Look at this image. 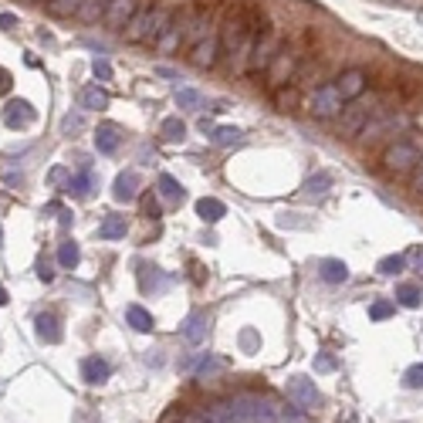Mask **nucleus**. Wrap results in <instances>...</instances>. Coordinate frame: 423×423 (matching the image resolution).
I'll return each mask as SVG.
<instances>
[{"label":"nucleus","mask_w":423,"mask_h":423,"mask_svg":"<svg viewBox=\"0 0 423 423\" xmlns=\"http://www.w3.org/2000/svg\"><path fill=\"white\" fill-rule=\"evenodd\" d=\"M403 386L406 390H423V363H417V366H410L403 372Z\"/></svg>","instance_id":"obj_34"},{"label":"nucleus","mask_w":423,"mask_h":423,"mask_svg":"<svg viewBox=\"0 0 423 423\" xmlns=\"http://www.w3.org/2000/svg\"><path fill=\"white\" fill-rule=\"evenodd\" d=\"M112 197H115L119 204H133L135 197H139V173H135V169L119 173V176H115V186H112Z\"/></svg>","instance_id":"obj_10"},{"label":"nucleus","mask_w":423,"mask_h":423,"mask_svg":"<svg viewBox=\"0 0 423 423\" xmlns=\"http://www.w3.org/2000/svg\"><path fill=\"white\" fill-rule=\"evenodd\" d=\"M183 410H180V406H173V410H166V413H163V420L159 423H183Z\"/></svg>","instance_id":"obj_41"},{"label":"nucleus","mask_w":423,"mask_h":423,"mask_svg":"<svg viewBox=\"0 0 423 423\" xmlns=\"http://www.w3.org/2000/svg\"><path fill=\"white\" fill-rule=\"evenodd\" d=\"M295 102H298V95H295V92H288V88H285V85H281V88H278V92H274V106L281 108V112H288V108L295 106Z\"/></svg>","instance_id":"obj_37"},{"label":"nucleus","mask_w":423,"mask_h":423,"mask_svg":"<svg viewBox=\"0 0 423 423\" xmlns=\"http://www.w3.org/2000/svg\"><path fill=\"white\" fill-rule=\"evenodd\" d=\"M159 135H163V139H169V142H183L186 126L180 122V119H163V126H159Z\"/></svg>","instance_id":"obj_28"},{"label":"nucleus","mask_w":423,"mask_h":423,"mask_svg":"<svg viewBox=\"0 0 423 423\" xmlns=\"http://www.w3.org/2000/svg\"><path fill=\"white\" fill-rule=\"evenodd\" d=\"M81 376H85V383H92V386H99V383H106L112 370H108L106 359H99V356H88V359H81Z\"/></svg>","instance_id":"obj_15"},{"label":"nucleus","mask_w":423,"mask_h":423,"mask_svg":"<svg viewBox=\"0 0 423 423\" xmlns=\"http://www.w3.org/2000/svg\"><path fill=\"white\" fill-rule=\"evenodd\" d=\"M183 38H186L183 17H173V21H169V27H166V31L156 38V51L159 54H173L180 44H183Z\"/></svg>","instance_id":"obj_9"},{"label":"nucleus","mask_w":423,"mask_h":423,"mask_svg":"<svg viewBox=\"0 0 423 423\" xmlns=\"http://www.w3.org/2000/svg\"><path fill=\"white\" fill-rule=\"evenodd\" d=\"M38 278H41V281H51V278H54V271H51L48 265H41V267H38Z\"/></svg>","instance_id":"obj_43"},{"label":"nucleus","mask_w":423,"mask_h":423,"mask_svg":"<svg viewBox=\"0 0 423 423\" xmlns=\"http://www.w3.org/2000/svg\"><path fill=\"white\" fill-rule=\"evenodd\" d=\"M403 267H406V254H390V258H383V261L376 265V271L386 274V278H393V274H399Z\"/></svg>","instance_id":"obj_30"},{"label":"nucleus","mask_w":423,"mask_h":423,"mask_svg":"<svg viewBox=\"0 0 423 423\" xmlns=\"http://www.w3.org/2000/svg\"><path fill=\"white\" fill-rule=\"evenodd\" d=\"M335 88H339V95H342L345 102H356L366 92V72L363 68H349V72H342L335 78Z\"/></svg>","instance_id":"obj_8"},{"label":"nucleus","mask_w":423,"mask_h":423,"mask_svg":"<svg viewBox=\"0 0 423 423\" xmlns=\"http://www.w3.org/2000/svg\"><path fill=\"white\" fill-rule=\"evenodd\" d=\"M295 75H298V51L281 44V51L274 54V61H271V68H267L271 88H281V85L295 81Z\"/></svg>","instance_id":"obj_6"},{"label":"nucleus","mask_w":423,"mask_h":423,"mask_svg":"<svg viewBox=\"0 0 423 423\" xmlns=\"http://www.w3.org/2000/svg\"><path fill=\"white\" fill-rule=\"evenodd\" d=\"M224 370H227V366H224V359H207V363H200L197 379H204V383H207V379H213L217 372H224Z\"/></svg>","instance_id":"obj_35"},{"label":"nucleus","mask_w":423,"mask_h":423,"mask_svg":"<svg viewBox=\"0 0 423 423\" xmlns=\"http://www.w3.org/2000/svg\"><path fill=\"white\" fill-rule=\"evenodd\" d=\"M213 142H217V146H224V149H227V146H240V139H244V133H240L238 126H220V129H213Z\"/></svg>","instance_id":"obj_27"},{"label":"nucleus","mask_w":423,"mask_h":423,"mask_svg":"<svg viewBox=\"0 0 423 423\" xmlns=\"http://www.w3.org/2000/svg\"><path fill=\"white\" fill-rule=\"evenodd\" d=\"M0 247H3V231H0Z\"/></svg>","instance_id":"obj_47"},{"label":"nucleus","mask_w":423,"mask_h":423,"mask_svg":"<svg viewBox=\"0 0 423 423\" xmlns=\"http://www.w3.org/2000/svg\"><path fill=\"white\" fill-rule=\"evenodd\" d=\"M285 393H288L291 406H295V410H301V413L315 410L318 399H322V397H318V390H315V383H312L308 376H291L288 386H285Z\"/></svg>","instance_id":"obj_4"},{"label":"nucleus","mask_w":423,"mask_h":423,"mask_svg":"<svg viewBox=\"0 0 423 423\" xmlns=\"http://www.w3.org/2000/svg\"><path fill=\"white\" fill-rule=\"evenodd\" d=\"M92 72H95V78L112 81V65H108L106 58H95V61H92Z\"/></svg>","instance_id":"obj_39"},{"label":"nucleus","mask_w":423,"mask_h":423,"mask_svg":"<svg viewBox=\"0 0 423 423\" xmlns=\"http://www.w3.org/2000/svg\"><path fill=\"white\" fill-rule=\"evenodd\" d=\"M88 186H92V173H88V169H78V173L68 180V193H75V197H85V193H88Z\"/></svg>","instance_id":"obj_33"},{"label":"nucleus","mask_w":423,"mask_h":423,"mask_svg":"<svg viewBox=\"0 0 423 423\" xmlns=\"http://www.w3.org/2000/svg\"><path fill=\"white\" fill-rule=\"evenodd\" d=\"M58 265H61V267H75V265H78V244H75V240H65V244L58 247Z\"/></svg>","instance_id":"obj_31"},{"label":"nucleus","mask_w":423,"mask_h":423,"mask_svg":"<svg viewBox=\"0 0 423 423\" xmlns=\"http://www.w3.org/2000/svg\"><path fill=\"white\" fill-rule=\"evenodd\" d=\"M410 190H413L417 197H423V156H420V163L413 166V173H410Z\"/></svg>","instance_id":"obj_38"},{"label":"nucleus","mask_w":423,"mask_h":423,"mask_svg":"<svg viewBox=\"0 0 423 423\" xmlns=\"http://www.w3.org/2000/svg\"><path fill=\"white\" fill-rule=\"evenodd\" d=\"M126 322L133 325L135 332H153V325H156L153 315H149L142 305H129V308H126Z\"/></svg>","instance_id":"obj_21"},{"label":"nucleus","mask_w":423,"mask_h":423,"mask_svg":"<svg viewBox=\"0 0 423 423\" xmlns=\"http://www.w3.org/2000/svg\"><path fill=\"white\" fill-rule=\"evenodd\" d=\"M81 3H85V0H48L44 7H48L51 17H72V14L81 10Z\"/></svg>","instance_id":"obj_25"},{"label":"nucleus","mask_w":423,"mask_h":423,"mask_svg":"<svg viewBox=\"0 0 423 423\" xmlns=\"http://www.w3.org/2000/svg\"><path fill=\"white\" fill-rule=\"evenodd\" d=\"M281 51V38H278V31L274 27H267L265 34H261V41L254 44V54H251V65H247V75H258V72H267L271 68V61H274V54Z\"/></svg>","instance_id":"obj_3"},{"label":"nucleus","mask_w":423,"mask_h":423,"mask_svg":"<svg viewBox=\"0 0 423 423\" xmlns=\"http://www.w3.org/2000/svg\"><path fill=\"white\" fill-rule=\"evenodd\" d=\"M332 183H335V180H332L329 173H315V176L305 183V193H308V197H322V193L332 190Z\"/></svg>","instance_id":"obj_29"},{"label":"nucleus","mask_w":423,"mask_h":423,"mask_svg":"<svg viewBox=\"0 0 423 423\" xmlns=\"http://www.w3.org/2000/svg\"><path fill=\"white\" fill-rule=\"evenodd\" d=\"M7 92H10V72L0 68V95H7Z\"/></svg>","instance_id":"obj_42"},{"label":"nucleus","mask_w":423,"mask_h":423,"mask_svg":"<svg viewBox=\"0 0 423 423\" xmlns=\"http://www.w3.org/2000/svg\"><path fill=\"white\" fill-rule=\"evenodd\" d=\"M159 193H163L166 200H183V186L176 183L169 173H163V176H159Z\"/></svg>","instance_id":"obj_32"},{"label":"nucleus","mask_w":423,"mask_h":423,"mask_svg":"<svg viewBox=\"0 0 423 423\" xmlns=\"http://www.w3.org/2000/svg\"><path fill=\"white\" fill-rule=\"evenodd\" d=\"M153 17H156V3H153V0H142L139 10L133 14V21L126 24V41H129V44L149 41V34H153Z\"/></svg>","instance_id":"obj_5"},{"label":"nucleus","mask_w":423,"mask_h":423,"mask_svg":"<svg viewBox=\"0 0 423 423\" xmlns=\"http://www.w3.org/2000/svg\"><path fill=\"white\" fill-rule=\"evenodd\" d=\"M0 27H17V17L14 14H0Z\"/></svg>","instance_id":"obj_44"},{"label":"nucleus","mask_w":423,"mask_h":423,"mask_svg":"<svg viewBox=\"0 0 423 423\" xmlns=\"http://www.w3.org/2000/svg\"><path fill=\"white\" fill-rule=\"evenodd\" d=\"M176 106L186 112H200L204 108V95L197 88H176Z\"/></svg>","instance_id":"obj_24"},{"label":"nucleus","mask_w":423,"mask_h":423,"mask_svg":"<svg viewBox=\"0 0 423 423\" xmlns=\"http://www.w3.org/2000/svg\"><path fill=\"white\" fill-rule=\"evenodd\" d=\"M251 420L254 423H278L281 420V406L267 397H254V406H251Z\"/></svg>","instance_id":"obj_14"},{"label":"nucleus","mask_w":423,"mask_h":423,"mask_svg":"<svg viewBox=\"0 0 423 423\" xmlns=\"http://www.w3.org/2000/svg\"><path fill=\"white\" fill-rule=\"evenodd\" d=\"M318 274H322V281H329V285H345V281H349V267H345V261H339V258H325V261L318 265Z\"/></svg>","instance_id":"obj_16"},{"label":"nucleus","mask_w":423,"mask_h":423,"mask_svg":"<svg viewBox=\"0 0 423 423\" xmlns=\"http://www.w3.org/2000/svg\"><path fill=\"white\" fill-rule=\"evenodd\" d=\"M34 108H31V102H24V99H17V102H10V106L3 108V122L10 126V129H24V126H31L34 122Z\"/></svg>","instance_id":"obj_11"},{"label":"nucleus","mask_w":423,"mask_h":423,"mask_svg":"<svg viewBox=\"0 0 423 423\" xmlns=\"http://www.w3.org/2000/svg\"><path fill=\"white\" fill-rule=\"evenodd\" d=\"M315 370H322V372H332V370H335V359L322 352V356H315Z\"/></svg>","instance_id":"obj_40"},{"label":"nucleus","mask_w":423,"mask_h":423,"mask_svg":"<svg viewBox=\"0 0 423 423\" xmlns=\"http://www.w3.org/2000/svg\"><path fill=\"white\" fill-rule=\"evenodd\" d=\"M393 312H397V305H393V301H386V298H379V301H372V305H370V318H376V322L390 318Z\"/></svg>","instance_id":"obj_36"},{"label":"nucleus","mask_w":423,"mask_h":423,"mask_svg":"<svg viewBox=\"0 0 423 423\" xmlns=\"http://www.w3.org/2000/svg\"><path fill=\"white\" fill-rule=\"evenodd\" d=\"M38 329V339L41 342H48V345H54V342H61V329H58V322H54V315H38V322H34Z\"/></svg>","instance_id":"obj_18"},{"label":"nucleus","mask_w":423,"mask_h":423,"mask_svg":"<svg viewBox=\"0 0 423 423\" xmlns=\"http://www.w3.org/2000/svg\"><path fill=\"white\" fill-rule=\"evenodd\" d=\"M106 7H108V0H85L75 17H78V21H85V24H95L99 17H106Z\"/></svg>","instance_id":"obj_23"},{"label":"nucleus","mask_w":423,"mask_h":423,"mask_svg":"<svg viewBox=\"0 0 423 423\" xmlns=\"http://www.w3.org/2000/svg\"><path fill=\"white\" fill-rule=\"evenodd\" d=\"M78 106L88 108V112H99V108H108V95L99 88V85H88L78 92Z\"/></svg>","instance_id":"obj_17"},{"label":"nucleus","mask_w":423,"mask_h":423,"mask_svg":"<svg viewBox=\"0 0 423 423\" xmlns=\"http://www.w3.org/2000/svg\"><path fill=\"white\" fill-rule=\"evenodd\" d=\"M397 301L403 308H420L423 291L417 288V285H397Z\"/></svg>","instance_id":"obj_26"},{"label":"nucleus","mask_w":423,"mask_h":423,"mask_svg":"<svg viewBox=\"0 0 423 423\" xmlns=\"http://www.w3.org/2000/svg\"><path fill=\"white\" fill-rule=\"evenodd\" d=\"M345 108V99L339 95V88H335V81L332 85H322L315 88V95H312V102H308V112L322 119V122H329V119H339Z\"/></svg>","instance_id":"obj_1"},{"label":"nucleus","mask_w":423,"mask_h":423,"mask_svg":"<svg viewBox=\"0 0 423 423\" xmlns=\"http://www.w3.org/2000/svg\"><path fill=\"white\" fill-rule=\"evenodd\" d=\"M126 227H129V224H126V217H115V213H112V217L102 220L99 238H102V240H119V238H126Z\"/></svg>","instance_id":"obj_22"},{"label":"nucleus","mask_w":423,"mask_h":423,"mask_svg":"<svg viewBox=\"0 0 423 423\" xmlns=\"http://www.w3.org/2000/svg\"><path fill=\"white\" fill-rule=\"evenodd\" d=\"M417 163H420V153H417V146H410V142H393V146L383 153V166H386V173H393V176L413 173Z\"/></svg>","instance_id":"obj_2"},{"label":"nucleus","mask_w":423,"mask_h":423,"mask_svg":"<svg viewBox=\"0 0 423 423\" xmlns=\"http://www.w3.org/2000/svg\"><path fill=\"white\" fill-rule=\"evenodd\" d=\"M146 217H159V204H156V200H146Z\"/></svg>","instance_id":"obj_45"},{"label":"nucleus","mask_w":423,"mask_h":423,"mask_svg":"<svg viewBox=\"0 0 423 423\" xmlns=\"http://www.w3.org/2000/svg\"><path fill=\"white\" fill-rule=\"evenodd\" d=\"M207 325H210V318L204 315V312H193L183 325V339L190 345H204L207 342Z\"/></svg>","instance_id":"obj_13"},{"label":"nucleus","mask_w":423,"mask_h":423,"mask_svg":"<svg viewBox=\"0 0 423 423\" xmlns=\"http://www.w3.org/2000/svg\"><path fill=\"white\" fill-rule=\"evenodd\" d=\"M197 213H200L204 224H217V220L227 213V207H224L220 200H213V197H204V200H197Z\"/></svg>","instance_id":"obj_20"},{"label":"nucleus","mask_w":423,"mask_h":423,"mask_svg":"<svg viewBox=\"0 0 423 423\" xmlns=\"http://www.w3.org/2000/svg\"><path fill=\"white\" fill-rule=\"evenodd\" d=\"M95 149H99V153H115V149H119V129H115V126H99V129H95Z\"/></svg>","instance_id":"obj_19"},{"label":"nucleus","mask_w":423,"mask_h":423,"mask_svg":"<svg viewBox=\"0 0 423 423\" xmlns=\"http://www.w3.org/2000/svg\"><path fill=\"white\" fill-rule=\"evenodd\" d=\"M190 61H193L197 68H213V65L220 61V27L207 31V34L190 48Z\"/></svg>","instance_id":"obj_7"},{"label":"nucleus","mask_w":423,"mask_h":423,"mask_svg":"<svg viewBox=\"0 0 423 423\" xmlns=\"http://www.w3.org/2000/svg\"><path fill=\"white\" fill-rule=\"evenodd\" d=\"M0 305H7V291H3V285H0Z\"/></svg>","instance_id":"obj_46"},{"label":"nucleus","mask_w":423,"mask_h":423,"mask_svg":"<svg viewBox=\"0 0 423 423\" xmlns=\"http://www.w3.org/2000/svg\"><path fill=\"white\" fill-rule=\"evenodd\" d=\"M339 119H342V135H349V139H352V135L363 133V126L370 122V108H363V106H345Z\"/></svg>","instance_id":"obj_12"}]
</instances>
